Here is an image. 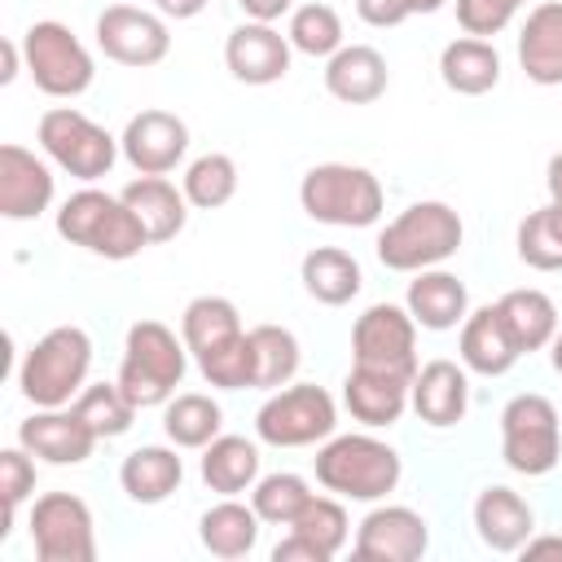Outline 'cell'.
Returning <instances> with one entry per match:
<instances>
[{
    "instance_id": "obj_13",
    "label": "cell",
    "mask_w": 562,
    "mask_h": 562,
    "mask_svg": "<svg viewBox=\"0 0 562 562\" xmlns=\"http://www.w3.org/2000/svg\"><path fill=\"white\" fill-rule=\"evenodd\" d=\"M97 48L132 70H149L171 53V26L158 9H140V4H105L97 13Z\"/></svg>"
},
{
    "instance_id": "obj_10",
    "label": "cell",
    "mask_w": 562,
    "mask_h": 562,
    "mask_svg": "<svg viewBox=\"0 0 562 562\" xmlns=\"http://www.w3.org/2000/svg\"><path fill=\"white\" fill-rule=\"evenodd\" d=\"M338 430V404L316 382H285L281 391H268V400L255 413L259 443L272 448H307L325 443Z\"/></svg>"
},
{
    "instance_id": "obj_31",
    "label": "cell",
    "mask_w": 562,
    "mask_h": 562,
    "mask_svg": "<svg viewBox=\"0 0 562 562\" xmlns=\"http://www.w3.org/2000/svg\"><path fill=\"white\" fill-rule=\"evenodd\" d=\"M259 514H255V505H241L237 496H224L220 505H211L202 518H198V540H202V549L211 553V558H246V553H255V544H259Z\"/></svg>"
},
{
    "instance_id": "obj_32",
    "label": "cell",
    "mask_w": 562,
    "mask_h": 562,
    "mask_svg": "<svg viewBox=\"0 0 562 562\" xmlns=\"http://www.w3.org/2000/svg\"><path fill=\"white\" fill-rule=\"evenodd\" d=\"M299 281H303V290H307L316 303L342 307V303H351V299L360 294L364 272H360L356 255H347V250H338V246H316V250L303 255Z\"/></svg>"
},
{
    "instance_id": "obj_36",
    "label": "cell",
    "mask_w": 562,
    "mask_h": 562,
    "mask_svg": "<svg viewBox=\"0 0 562 562\" xmlns=\"http://www.w3.org/2000/svg\"><path fill=\"white\" fill-rule=\"evenodd\" d=\"M237 180H241V176H237V162H233L228 154L211 149V154H198V158L184 167L180 189H184L189 206H198V211H220V206L233 202Z\"/></svg>"
},
{
    "instance_id": "obj_34",
    "label": "cell",
    "mask_w": 562,
    "mask_h": 562,
    "mask_svg": "<svg viewBox=\"0 0 562 562\" xmlns=\"http://www.w3.org/2000/svg\"><path fill=\"white\" fill-rule=\"evenodd\" d=\"M162 435L176 443V448H206L215 435H224V408L202 395V391H184V395H171L162 404Z\"/></svg>"
},
{
    "instance_id": "obj_49",
    "label": "cell",
    "mask_w": 562,
    "mask_h": 562,
    "mask_svg": "<svg viewBox=\"0 0 562 562\" xmlns=\"http://www.w3.org/2000/svg\"><path fill=\"white\" fill-rule=\"evenodd\" d=\"M522 558H562V536H536L531 531V540L518 549Z\"/></svg>"
},
{
    "instance_id": "obj_7",
    "label": "cell",
    "mask_w": 562,
    "mask_h": 562,
    "mask_svg": "<svg viewBox=\"0 0 562 562\" xmlns=\"http://www.w3.org/2000/svg\"><path fill=\"white\" fill-rule=\"evenodd\" d=\"M22 57H26L31 83L57 101L83 97L97 79V61H92L88 44L57 18H40L22 31Z\"/></svg>"
},
{
    "instance_id": "obj_15",
    "label": "cell",
    "mask_w": 562,
    "mask_h": 562,
    "mask_svg": "<svg viewBox=\"0 0 562 562\" xmlns=\"http://www.w3.org/2000/svg\"><path fill=\"white\" fill-rule=\"evenodd\" d=\"M119 149L136 176H167L189 154V123L171 110H140L127 119Z\"/></svg>"
},
{
    "instance_id": "obj_28",
    "label": "cell",
    "mask_w": 562,
    "mask_h": 562,
    "mask_svg": "<svg viewBox=\"0 0 562 562\" xmlns=\"http://www.w3.org/2000/svg\"><path fill=\"white\" fill-rule=\"evenodd\" d=\"M439 79L457 97H483L501 83V53L492 40L479 35H457L439 53Z\"/></svg>"
},
{
    "instance_id": "obj_41",
    "label": "cell",
    "mask_w": 562,
    "mask_h": 562,
    "mask_svg": "<svg viewBox=\"0 0 562 562\" xmlns=\"http://www.w3.org/2000/svg\"><path fill=\"white\" fill-rule=\"evenodd\" d=\"M514 246H518V259H522L527 268H536V272H558V268H562V228L553 224L549 206L531 211V215L518 224Z\"/></svg>"
},
{
    "instance_id": "obj_3",
    "label": "cell",
    "mask_w": 562,
    "mask_h": 562,
    "mask_svg": "<svg viewBox=\"0 0 562 562\" xmlns=\"http://www.w3.org/2000/svg\"><path fill=\"white\" fill-rule=\"evenodd\" d=\"M465 241V224L461 215L439 202V198H426V202H413L404 206L373 241L378 250V263L391 268V272H422V268H439L448 263Z\"/></svg>"
},
{
    "instance_id": "obj_23",
    "label": "cell",
    "mask_w": 562,
    "mask_h": 562,
    "mask_svg": "<svg viewBox=\"0 0 562 562\" xmlns=\"http://www.w3.org/2000/svg\"><path fill=\"white\" fill-rule=\"evenodd\" d=\"M391 83L386 57L373 44H342L325 57V92L342 105H373Z\"/></svg>"
},
{
    "instance_id": "obj_38",
    "label": "cell",
    "mask_w": 562,
    "mask_h": 562,
    "mask_svg": "<svg viewBox=\"0 0 562 562\" xmlns=\"http://www.w3.org/2000/svg\"><path fill=\"white\" fill-rule=\"evenodd\" d=\"M294 53L303 57H334L347 40H342V18L334 4L325 0H307V4H294L290 13V26H285Z\"/></svg>"
},
{
    "instance_id": "obj_35",
    "label": "cell",
    "mask_w": 562,
    "mask_h": 562,
    "mask_svg": "<svg viewBox=\"0 0 562 562\" xmlns=\"http://www.w3.org/2000/svg\"><path fill=\"white\" fill-rule=\"evenodd\" d=\"M250 347H255V391H281L285 382H294V373L303 364V347H299L294 329L255 325Z\"/></svg>"
},
{
    "instance_id": "obj_11",
    "label": "cell",
    "mask_w": 562,
    "mask_h": 562,
    "mask_svg": "<svg viewBox=\"0 0 562 562\" xmlns=\"http://www.w3.org/2000/svg\"><path fill=\"white\" fill-rule=\"evenodd\" d=\"M26 531L40 562H92L97 558V522L83 496L44 492L26 514Z\"/></svg>"
},
{
    "instance_id": "obj_50",
    "label": "cell",
    "mask_w": 562,
    "mask_h": 562,
    "mask_svg": "<svg viewBox=\"0 0 562 562\" xmlns=\"http://www.w3.org/2000/svg\"><path fill=\"white\" fill-rule=\"evenodd\" d=\"M544 189H549V198L553 202H562V149L549 158V167H544Z\"/></svg>"
},
{
    "instance_id": "obj_4",
    "label": "cell",
    "mask_w": 562,
    "mask_h": 562,
    "mask_svg": "<svg viewBox=\"0 0 562 562\" xmlns=\"http://www.w3.org/2000/svg\"><path fill=\"white\" fill-rule=\"evenodd\" d=\"M92 338L79 325H53L18 364V391L35 408H66L88 386Z\"/></svg>"
},
{
    "instance_id": "obj_6",
    "label": "cell",
    "mask_w": 562,
    "mask_h": 562,
    "mask_svg": "<svg viewBox=\"0 0 562 562\" xmlns=\"http://www.w3.org/2000/svg\"><path fill=\"white\" fill-rule=\"evenodd\" d=\"M189 369V347L184 338L162 325V321H136L123 338V364H119V386L136 408H158L176 395Z\"/></svg>"
},
{
    "instance_id": "obj_42",
    "label": "cell",
    "mask_w": 562,
    "mask_h": 562,
    "mask_svg": "<svg viewBox=\"0 0 562 562\" xmlns=\"http://www.w3.org/2000/svg\"><path fill=\"white\" fill-rule=\"evenodd\" d=\"M35 492V457L18 443V448H4L0 452V501H4V527H0V540L9 536L22 501Z\"/></svg>"
},
{
    "instance_id": "obj_26",
    "label": "cell",
    "mask_w": 562,
    "mask_h": 562,
    "mask_svg": "<svg viewBox=\"0 0 562 562\" xmlns=\"http://www.w3.org/2000/svg\"><path fill=\"white\" fill-rule=\"evenodd\" d=\"M518 66L540 88H562V0H544L518 31Z\"/></svg>"
},
{
    "instance_id": "obj_33",
    "label": "cell",
    "mask_w": 562,
    "mask_h": 562,
    "mask_svg": "<svg viewBox=\"0 0 562 562\" xmlns=\"http://www.w3.org/2000/svg\"><path fill=\"white\" fill-rule=\"evenodd\" d=\"M496 312H501V321H505V329H509V338L522 356L544 351L558 334V307L544 290H531V285L509 290V294L496 299Z\"/></svg>"
},
{
    "instance_id": "obj_45",
    "label": "cell",
    "mask_w": 562,
    "mask_h": 562,
    "mask_svg": "<svg viewBox=\"0 0 562 562\" xmlns=\"http://www.w3.org/2000/svg\"><path fill=\"white\" fill-rule=\"evenodd\" d=\"M272 562H329L312 540H303L299 531H290L285 540L272 544Z\"/></svg>"
},
{
    "instance_id": "obj_14",
    "label": "cell",
    "mask_w": 562,
    "mask_h": 562,
    "mask_svg": "<svg viewBox=\"0 0 562 562\" xmlns=\"http://www.w3.org/2000/svg\"><path fill=\"white\" fill-rule=\"evenodd\" d=\"M430 549V522L408 505H373L351 540L360 562H417Z\"/></svg>"
},
{
    "instance_id": "obj_21",
    "label": "cell",
    "mask_w": 562,
    "mask_h": 562,
    "mask_svg": "<svg viewBox=\"0 0 562 562\" xmlns=\"http://www.w3.org/2000/svg\"><path fill=\"white\" fill-rule=\"evenodd\" d=\"M404 307L413 312L417 329L443 334V329H457V325L470 316V290H465V281H461L457 272H448V268H422V272H413V281H408Z\"/></svg>"
},
{
    "instance_id": "obj_22",
    "label": "cell",
    "mask_w": 562,
    "mask_h": 562,
    "mask_svg": "<svg viewBox=\"0 0 562 562\" xmlns=\"http://www.w3.org/2000/svg\"><path fill=\"white\" fill-rule=\"evenodd\" d=\"M474 531L492 553H518L536 531V514L514 487L492 483L474 496Z\"/></svg>"
},
{
    "instance_id": "obj_18",
    "label": "cell",
    "mask_w": 562,
    "mask_h": 562,
    "mask_svg": "<svg viewBox=\"0 0 562 562\" xmlns=\"http://www.w3.org/2000/svg\"><path fill=\"white\" fill-rule=\"evenodd\" d=\"M18 443H22L35 461H44V465H83L101 439H97L92 426L66 404V408H35V413L18 426Z\"/></svg>"
},
{
    "instance_id": "obj_25",
    "label": "cell",
    "mask_w": 562,
    "mask_h": 562,
    "mask_svg": "<svg viewBox=\"0 0 562 562\" xmlns=\"http://www.w3.org/2000/svg\"><path fill=\"white\" fill-rule=\"evenodd\" d=\"M184 483V461L176 443H140L119 465V487L136 505H162Z\"/></svg>"
},
{
    "instance_id": "obj_2",
    "label": "cell",
    "mask_w": 562,
    "mask_h": 562,
    "mask_svg": "<svg viewBox=\"0 0 562 562\" xmlns=\"http://www.w3.org/2000/svg\"><path fill=\"white\" fill-rule=\"evenodd\" d=\"M316 483L342 501H364V505H378L386 501L395 487H400V474H404V461L400 452L378 439V435H329L316 457Z\"/></svg>"
},
{
    "instance_id": "obj_46",
    "label": "cell",
    "mask_w": 562,
    "mask_h": 562,
    "mask_svg": "<svg viewBox=\"0 0 562 562\" xmlns=\"http://www.w3.org/2000/svg\"><path fill=\"white\" fill-rule=\"evenodd\" d=\"M241 4V13L250 18V22H281L285 13H294V0H237Z\"/></svg>"
},
{
    "instance_id": "obj_8",
    "label": "cell",
    "mask_w": 562,
    "mask_h": 562,
    "mask_svg": "<svg viewBox=\"0 0 562 562\" xmlns=\"http://www.w3.org/2000/svg\"><path fill=\"white\" fill-rule=\"evenodd\" d=\"M35 140L44 149V158L53 167H61L66 176L92 184L101 176H110V167L119 162V136H110L97 119H88L75 105H53L40 114L35 123Z\"/></svg>"
},
{
    "instance_id": "obj_43",
    "label": "cell",
    "mask_w": 562,
    "mask_h": 562,
    "mask_svg": "<svg viewBox=\"0 0 562 562\" xmlns=\"http://www.w3.org/2000/svg\"><path fill=\"white\" fill-rule=\"evenodd\" d=\"M518 9H522L518 0H457V22H461L465 35L492 40L514 22Z\"/></svg>"
},
{
    "instance_id": "obj_5",
    "label": "cell",
    "mask_w": 562,
    "mask_h": 562,
    "mask_svg": "<svg viewBox=\"0 0 562 562\" xmlns=\"http://www.w3.org/2000/svg\"><path fill=\"white\" fill-rule=\"evenodd\" d=\"M299 206L329 228H373L386 211V193L360 162H316L299 180Z\"/></svg>"
},
{
    "instance_id": "obj_9",
    "label": "cell",
    "mask_w": 562,
    "mask_h": 562,
    "mask_svg": "<svg viewBox=\"0 0 562 562\" xmlns=\"http://www.w3.org/2000/svg\"><path fill=\"white\" fill-rule=\"evenodd\" d=\"M501 461L522 479H540L562 461V417L549 395L522 391L501 408Z\"/></svg>"
},
{
    "instance_id": "obj_20",
    "label": "cell",
    "mask_w": 562,
    "mask_h": 562,
    "mask_svg": "<svg viewBox=\"0 0 562 562\" xmlns=\"http://www.w3.org/2000/svg\"><path fill=\"white\" fill-rule=\"evenodd\" d=\"M408 408L435 426V430H448L465 417L470 408V378H465V364L457 360H426L417 373H413V395H408Z\"/></svg>"
},
{
    "instance_id": "obj_27",
    "label": "cell",
    "mask_w": 562,
    "mask_h": 562,
    "mask_svg": "<svg viewBox=\"0 0 562 562\" xmlns=\"http://www.w3.org/2000/svg\"><path fill=\"white\" fill-rule=\"evenodd\" d=\"M123 202L136 211V220L145 224L154 246L180 237L184 224H189V198L167 176H136V180H127L123 184Z\"/></svg>"
},
{
    "instance_id": "obj_44",
    "label": "cell",
    "mask_w": 562,
    "mask_h": 562,
    "mask_svg": "<svg viewBox=\"0 0 562 562\" xmlns=\"http://www.w3.org/2000/svg\"><path fill=\"white\" fill-rule=\"evenodd\" d=\"M443 4H448V0H356V13H360V22L386 31V26L408 22L413 13H435V9H443Z\"/></svg>"
},
{
    "instance_id": "obj_40",
    "label": "cell",
    "mask_w": 562,
    "mask_h": 562,
    "mask_svg": "<svg viewBox=\"0 0 562 562\" xmlns=\"http://www.w3.org/2000/svg\"><path fill=\"white\" fill-rule=\"evenodd\" d=\"M290 531H299L303 540H312L325 558H338L342 553V544L351 540V518H347V509H342V496H316L312 492V501L299 509V518L290 522Z\"/></svg>"
},
{
    "instance_id": "obj_37",
    "label": "cell",
    "mask_w": 562,
    "mask_h": 562,
    "mask_svg": "<svg viewBox=\"0 0 562 562\" xmlns=\"http://www.w3.org/2000/svg\"><path fill=\"white\" fill-rule=\"evenodd\" d=\"M70 408L92 426L97 439H119V435H127L132 422H136V413H140V408L123 395L119 378H114V382H88V386L75 395Z\"/></svg>"
},
{
    "instance_id": "obj_12",
    "label": "cell",
    "mask_w": 562,
    "mask_h": 562,
    "mask_svg": "<svg viewBox=\"0 0 562 562\" xmlns=\"http://www.w3.org/2000/svg\"><path fill=\"white\" fill-rule=\"evenodd\" d=\"M351 364L413 378L422 369L417 364V321H413V312L400 307V303L364 307L351 325Z\"/></svg>"
},
{
    "instance_id": "obj_30",
    "label": "cell",
    "mask_w": 562,
    "mask_h": 562,
    "mask_svg": "<svg viewBox=\"0 0 562 562\" xmlns=\"http://www.w3.org/2000/svg\"><path fill=\"white\" fill-rule=\"evenodd\" d=\"M241 334H246L241 312H237V303L224 299V294H198V299H189L184 312H180V338H184V347H189L193 360H202V356L228 347V342L241 338Z\"/></svg>"
},
{
    "instance_id": "obj_19",
    "label": "cell",
    "mask_w": 562,
    "mask_h": 562,
    "mask_svg": "<svg viewBox=\"0 0 562 562\" xmlns=\"http://www.w3.org/2000/svg\"><path fill=\"white\" fill-rule=\"evenodd\" d=\"M408 395H413V378H400V373L351 364L347 378H342V404L369 430L395 426L408 413Z\"/></svg>"
},
{
    "instance_id": "obj_48",
    "label": "cell",
    "mask_w": 562,
    "mask_h": 562,
    "mask_svg": "<svg viewBox=\"0 0 562 562\" xmlns=\"http://www.w3.org/2000/svg\"><path fill=\"white\" fill-rule=\"evenodd\" d=\"M162 18H176V22H184V18H198L202 9H206V0H149Z\"/></svg>"
},
{
    "instance_id": "obj_16",
    "label": "cell",
    "mask_w": 562,
    "mask_h": 562,
    "mask_svg": "<svg viewBox=\"0 0 562 562\" xmlns=\"http://www.w3.org/2000/svg\"><path fill=\"white\" fill-rule=\"evenodd\" d=\"M290 57H294V44L272 22H250L246 18L224 40V66H228V75L237 83H250V88L281 83L290 75Z\"/></svg>"
},
{
    "instance_id": "obj_51",
    "label": "cell",
    "mask_w": 562,
    "mask_h": 562,
    "mask_svg": "<svg viewBox=\"0 0 562 562\" xmlns=\"http://www.w3.org/2000/svg\"><path fill=\"white\" fill-rule=\"evenodd\" d=\"M549 364H553V373L562 378V329H558L553 342H549Z\"/></svg>"
},
{
    "instance_id": "obj_39",
    "label": "cell",
    "mask_w": 562,
    "mask_h": 562,
    "mask_svg": "<svg viewBox=\"0 0 562 562\" xmlns=\"http://www.w3.org/2000/svg\"><path fill=\"white\" fill-rule=\"evenodd\" d=\"M307 501H312V483L303 474H294V470L259 474V483L250 487V505L268 527H290Z\"/></svg>"
},
{
    "instance_id": "obj_24",
    "label": "cell",
    "mask_w": 562,
    "mask_h": 562,
    "mask_svg": "<svg viewBox=\"0 0 562 562\" xmlns=\"http://www.w3.org/2000/svg\"><path fill=\"white\" fill-rule=\"evenodd\" d=\"M457 351H461V364H465L470 373H479V378H505V373L522 360V351L514 347V338H509V329H505L496 303L474 307V312L461 321Z\"/></svg>"
},
{
    "instance_id": "obj_1",
    "label": "cell",
    "mask_w": 562,
    "mask_h": 562,
    "mask_svg": "<svg viewBox=\"0 0 562 562\" xmlns=\"http://www.w3.org/2000/svg\"><path fill=\"white\" fill-rule=\"evenodd\" d=\"M57 237L110 263L136 259L145 246H154L136 211L123 202V193H105L97 184H83L57 206Z\"/></svg>"
},
{
    "instance_id": "obj_47",
    "label": "cell",
    "mask_w": 562,
    "mask_h": 562,
    "mask_svg": "<svg viewBox=\"0 0 562 562\" xmlns=\"http://www.w3.org/2000/svg\"><path fill=\"white\" fill-rule=\"evenodd\" d=\"M0 57H4V66H0V83H13V79H18V70H26L22 40H4V44H0Z\"/></svg>"
},
{
    "instance_id": "obj_29",
    "label": "cell",
    "mask_w": 562,
    "mask_h": 562,
    "mask_svg": "<svg viewBox=\"0 0 562 562\" xmlns=\"http://www.w3.org/2000/svg\"><path fill=\"white\" fill-rule=\"evenodd\" d=\"M198 474L215 496H241L259 483V443L246 435H215L202 448Z\"/></svg>"
},
{
    "instance_id": "obj_17",
    "label": "cell",
    "mask_w": 562,
    "mask_h": 562,
    "mask_svg": "<svg viewBox=\"0 0 562 562\" xmlns=\"http://www.w3.org/2000/svg\"><path fill=\"white\" fill-rule=\"evenodd\" d=\"M53 193H57L53 167L35 149L4 140L0 145V215L13 224L40 220L53 206Z\"/></svg>"
}]
</instances>
